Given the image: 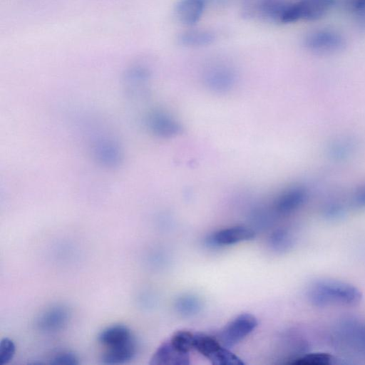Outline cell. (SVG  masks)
Instances as JSON below:
<instances>
[{
  "label": "cell",
  "instance_id": "cell-1",
  "mask_svg": "<svg viewBox=\"0 0 365 365\" xmlns=\"http://www.w3.org/2000/svg\"><path fill=\"white\" fill-rule=\"evenodd\" d=\"M309 302L317 307L333 304L356 305L362 299L361 292L355 286L334 279H319L314 282L307 292Z\"/></svg>",
  "mask_w": 365,
  "mask_h": 365
},
{
  "label": "cell",
  "instance_id": "cell-2",
  "mask_svg": "<svg viewBox=\"0 0 365 365\" xmlns=\"http://www.w3.org/2000/svg\"><path fill=\"white\" fill-rule=\"evenodd\" d=\"M334 4L335 0H298L289 2L283 13L281 23L319 19L331 10Z\"/></svg>",
  "mask_w": 365,
  "mask_h": 365
},
{
  "label": "cell",
  "instance_id": "cell-3",
  "mask_svg": "<svg viewBox=\"0 0 365 365\" xmlns=\"http://www.w3.org/2000/svg\"><path fill=\"white\" fill-rule=\"evenodd\" d=\"M289 3L285 0H242V13L247 19L281 23Z\"/></svg>",
  "mask_w": 365,
  "mask_h": 365
},
{
  "label": "cell",
  "instance_id": "cell-4",
  "mask_svg": "<svg viewBox=\"0 0 365 365\" xmlns=\"http://www.w3.org/2000/svg\"><path fill=\"white\" fill-rule=\"evenodd\" d=\"M257 326L255 316L243 313L235 317L220 331L218 339L227 348H231L238 344Z\"/></svg>",
  "mask_w": 365,
  "mask_h": 365
},
{
  "label": "cell",
  "instance_id": "cell-5",
  "mask_svg": "<svg viewBox=\"0 0 365 365\" xmlns=\"http://www.w3.org/2000/svg\"><path fill=\"white\" fill-rule=\"evenodd\" d=\"M304 45L307 48L315 53L326 55L343 49L345 40L336 31L321 29L308 34L304 38Z\"/></svg>",
  "mask_w": 365,
  "mask_h": 365
},
{
  "label": "cell",
  "instance_id": "cell-6",
  "mask_svg": "<svg viewBox=\"0 0 365 365\" xmlns=\"http://www.w3.org/2000/svg\"><path fill=\"white\" fill-rule=\"evenodd\" d=\"M93 153L96 160L106 167H117L122 160V153L118 145L107 137H100L96 140Z\"/></svg>",
  "mask_w": 365,
  "mask_h": 365
},
{
  "label": "cell",
  "instance_id": "cell-7",
  "mask_svg": "<svg viewBox=\"0 0 365 365\" xmlns=\"http://www.w3.org/2000/svg\"><path fill=\"white\" fill-rule=\"evenodd\" d=\"M255 237L252 230L241 226H235L218 230L206 240L212 246H225L250 240Z\"/></svg>",
  "mask_w": 365,
  "mask_h": 365
},
{
  "label": "cell",
  "instance_id": "cell-8",
  "mask_svg": "<svg viewBox=\"0 0 365 365\" xmlns=\"http://www.w3.org/2000/svg\"><path fill=\"white\" fill-rule=\"evenodd\" d=\"M151 365H187L190 364L188 353L177 349L169 339L163 341L153 353Z\"/></svg>",
  "mask_w": 365,
  "mask_h": 365
},
{
  "label": "cell",
  "instance_id": "cell-9",
  "mask_svg": "<svg viewBox=\"0 0 365 365\" xmlns=\"http://www.w3.org/2000/svg\"><path fill=\"white\" fill-rule=\"evenodd\" d=\"M98 341L103 350L122 347L134 341L130 330L123 325H114L103 329Z\"/></svg>",
  "mask_w": 365,
  "mask_h": 365
},
{
  "label": "cell",
  "instance_id": "cell-10",
  "mask_svg": "<svg viewBox=\"0 0 365 365\" xmlns=\"http://www.w3.org/2000/svg\"><path fill=\"white\" fill-rule=\"evenodd\" d=\"M148 125L154 134L163 138L175 136L180 133L182 130L178 122L168 114L160 111L150 114Z\"/></svg>",
  "mask_w": 365,
  "mask_h": 365
},
{
  "label": "cell",
  "instance_id": "cell-11",
  "mask_svg": "<svg viewBox=\"0 0 365 365\" xmlns=\"http://www.w3.org/2000/svg\"><path fill=\"white\" fill-rule=\"evenodd\" d=\"M69 314L62 307H55L43 313L37 319L38 327L46 332L58 331L66 325Z\"/></svg>",
  "mask_w": 365,
  "mask_h": 365
},
{
  "label": "cell",
  "instance_id": "cell-12",
  "mask_svg": "<svg viewBox=\"0 0 365 365\" xmlns=\"http://www.w3.org/2000/svg\"><path fill=\"white\" fill-rule=\"evenodd\" d=\"M205 0H180L175 6V15L183 24L192 26L202 16Z\"/></svg>",
  "mask_w": 365,
  "mask_h": 365
},
{
  "label": "cell",
  "instance_id": "cell-13",
  "mask_svg": "<svg viewBox=\"0 0 365 365\" xmlns=\"http://www.w3.org/2000/svg\"><path fill=\"white\" fill-rule=\"evenodd\" d=\"M215 38V34L211 31L197 29L182 32L178 37V41L184 46L196 48L208 46Z\"/></svg>",
  "mask_w": 365,
  "mask_h": 365
},
{
  "label": "cell",
  "instance_id": "cell-14",
  "mask_svg": "<svg viewBox=\"0 0 365 365\" xmlns=\"http://www.w3.org/2000/svg\"><path fill=\"white\" fill-rule=\"evenodd\" d=\"M136 353V342L123 347L103 350L101 360L107 364H118L131 360Z\"/></svg>",
  "mask_w": 365,
  "mask_h": 365
},
{
  "label": "cell",
  "instance_id": "cell-15",
  "mask_svg": "<svg viewBox=\"0 0 365 365\" xmlns=\"http://www.w3.org/2000/svg\"><path fill=\"white\" fill-rule=\"evenodd\" d=\"M304 193L299 189H291L284 192L275 202L276 210L289 213L297 209L304 201Z\"/></svg>",
  "mask_w": 365,
  "mask_h": 365
},
{
  "label": "cell",
  "instance_id": "cell-16",
  "mask_svg": "<svg viewBox=\"0 0 365 365\" xmlns=\"http://www.w3.org/2000/svg\"><path fill=\"white\" fill-rule=\"evenodd\" d=\"M223 345L218 339L205 333H195L193 348L209 360Z\"/></svg>",
  "mask_w": 365,
  "mask_h": 365
},
{
  "label": "cell",
  "instance_id": "cell-17",
  "mask_svg": "<svg viewBox=\"0 0 365 365\" xmlns=\"http://www.w3.org/2000/svg\"><path fill=\"white\" fill-rule=\"evenodd\" d=\"M176 311L184 317H191L197 314L202 308L201 301L192 294H184L178 297L175 304Z\"/></svg>",
  "mask_w": 365,
  "mask_h": 365
},
{
  "label": "cell",
  "instance_id": "cell-18",
  "mask_svg": "<svg viewBox=\"0 0 365 365\" xmlns=\"http://www.w3.org/2000/svg\"><path fill=\"white\" fill-rule=\"evenodd\" d=\"M333 357L325 352L304 353L289 361L297 365H329L331 364Z\"/></svg>",
  "mask_w": 365,
  "mask_h": 365
},
{
  "label": "cell",
  "instance_id": "cell-19",
  "mask_svg": "<svg viewBox=\"0 0 365 365\" xmlns=\"http://www.w3.org/2000/svg\"><path fill=\"white\" fill-rule=\"evenodd\" d=\"M195 333L187 330H180L175 331L169 339L171 344L179 351L184 353H189L194 349Z\"/></svg>",
  "mask_w": 365,
  "mask_h": 365
},
{
  "label": "cell",
  "instance_id": "cell-20",
  "mask_svg": "<svg viewBox=\"0 0 365 365\" xmlns=\"http://www.w3.org/2000/svg\"><path fill=\"white\" fill-rule=\"evenodd\" d=\"M269 245L277 252H285L289 250L293 245L292 235L284 230L274 231L269 240Z\"/></svg>",
  "mask_w": 365,
  "mask_h": 365
},
{
  "label": "cell",
  "instance_id": "cell-21",
  "mask_svg": "<svg viewBox=\"0 0 365 365\" xmlns=\"http://www.w3.org/2000/svg\"><path fill=\"white\" fill-rule=\"evenodd\" d=\"M15 344L11 339H2L0 342V364L4 365L9 363L15 354Z\"/></svg>",
  "mask_w": 365,
  "mask_h": 365
},
{
  "label": "cell",
  "instance_id": "cell-22",
  "mask_svg": "<svg viewBox=\"0 0 365 365\" xmlns=\"http://www.w3.org/2000/svg\"><path fill=\"white\" fill-rule=\"evenodd\" d=\"M51 364L73 365L78 364V361L77 356L73 353L62 352L56 354L51 361Z\"/></svg>",
  "mask_w": 365,
  "mask_h": 365
},
{
  "label": "cell",
  "instance_id": "cell-23",
  "mask_svg": "<svg viewBox=\"0 0 365 365\" xmlns=\"http://www.w3.org/2000/svg\"><path fill=\"white\" fill-rule=\"evenodd\" d=\"M347 8L365 17V0H346Z\"/></svg>",
  "mask_w": 365,
  "mask_h": 365
},
{
  "label": "cell",
  "instance_id": "cell-24",
  "mask_svg": "<svg viewBox=\"0 0 365 365\" xmlns=\"http://www.w3.org/2000/svg\"><path fill=\"white\" fill-rule=\"evenodd\" d=\"M356 349L365 356V324L362 325L360 330Z\"/></svg>",
  "mask_w": 365,
  "mask_h": 365
}]
</instances>
